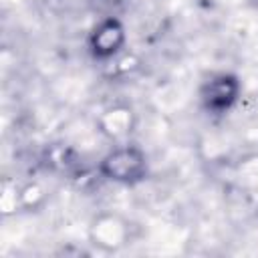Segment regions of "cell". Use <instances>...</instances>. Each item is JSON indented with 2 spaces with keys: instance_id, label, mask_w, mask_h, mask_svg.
<instances>
[{
  "instance_id": "7",
  "label": "cell",
  "mask_w": 258,
  "mask_h": 258,
  "mask_svg": "<svg viewBox=\"0 0 258 258\" xmlns=\"http://www.w3.org/2000/svg\"><path fill=\"white\" fill-rule=\"evenodd\" d=\"M254 4H256V6H258V0H254Z\"/></svg>"
},
{
  "instance_id": "3",
  "label": "cell",
  "mask_w": 258,
  "mask_h": 258,
  "mask_svg": "<svg viewBox=\"0 0 258 258\" xmlns=\"http://www.w3.org/2000/svg\"><path fill=\"white\" fill-rule=\"evenodd\" d=\"M127 42V30L123 22L115 16L99 20L89 32V50L99 60H109L117 56Z\"/></svg>"
},
{
  "instance_id": "5",
  "label": "cell",
  "mask_w": 258,
  "mask_h": 258,
  "mask_svg": "<svg viewBox=\"0 0 258 258\" xmlns=\"http://www.w3.org/2000/svg\"><path fill=\"white\" fill-rule=\"evenodd\" d=\"M97 125L105 137L113 141H123L131 135L135 127V115L127 105H113L101 113Z\"/></svg>"
},
{
  "instance_id": "4",
  "label": "cell",
  "mask_w": 258,
  "mask_h": 258,
  "mask_svg": "<svg viewBox=\"0 0 258 258\" xmlns=\"http://www.w3.org/2000/svg\"><path fill=\"white\" fill-rule=\"evenodd\" d=\"M89 240L103 252H117L129 242V224L117 214L103 212L91 222Z\"/></svg>"
},
{
  "instance_id": "6",
  "label": "cell",
  "mask_w": 258,
  "mask_h": 258,
  "mask_svg": "<svg viewBox=\"0 0 258 258\" xmlns=\"http://www.w3.org/2000/svg\"><path fill=\"white\" fill-rule=\"evenodd\" d=\"M107 2H119V0H107Z\"/></svg>"
},
{
  "instance_id": "1",
  "label": "cell",
  "mask_w": 258,
  "mask_h": 258,
  "mask_svg": "<svg viewBox=\"0 0 258 258\" xmlns=\"http://www.w3.org/2000/svg\"><path fill=\"white\" fill-rule=\"evenodd\" d=\"M147 155L135 143H121L115 145L101 161L99 173L115 183L121 185H135L147 177Z\"/></svg>"
},
{
  "instance_id": "2",
  "label": "cell",
  "mask_w": 258,
  "mask_h": 258,
  "mask_svg": "<svg viewBox=\"0 0 258 258\" xmlns=\"http://www.w3.org/2000/svg\"><path fill=\"white\" fill-rule=\"evenodd\" d=\"M240 91H242V85L234 73H218L202 85L200 99L206 111L222 115L236 105Z\"/></svg>"
}]
</instances>
